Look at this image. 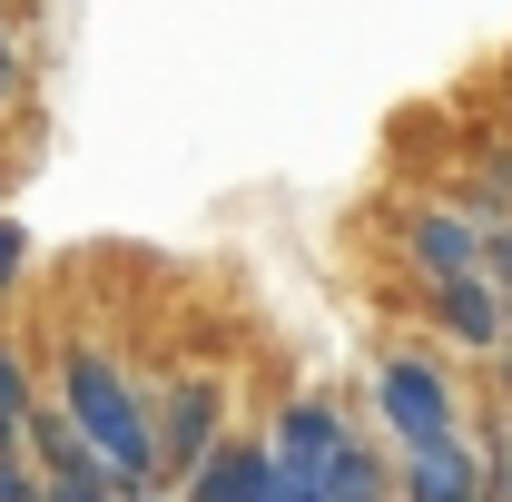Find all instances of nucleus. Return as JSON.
<instances>
[{
	"mask_svg": "<svg viewBox=\"0 0 512 502\" xmlns=\"http://www.w3.org/2000/svg\"><path fill=\"white\" fill-rule=\"evenodd\" d=\"M20 276H30V227H20V217H0V306L20 296Z\"/></svg>",
	"mask_w": 512,
	"mask_h": 502,
	"instance_id": "11",
	"label": "nucleus"
},
{
	"mask_svg": "<svg viewBox=\"0 0 512 502\" xmlns=\"http://www.w3.org/2000/svg\"><path fill=\"white\" fill-rule=\"evenodd\" d=\"M20 99H30V50H20V20L0 10V119H10Z\"/></svg>",
	"mask_w": 512,
	"mask_h": 502,
	"instance_id": "10",
	"label": "nucleus"
},
{
	"mask_svg": "<svg viewBox=\"0 0 512 502\" xmlns=\"http://www.w3.org/2000/svg\"><path fill=\"white\" fill-rule=\"evenodd\" d=\"M345 434H355V414H345L335 394H286V404L266 414V463H276V483H286V493H325V463H335Z\"/></svg>",
	"mask_w": 512,
	"mask_h": 502,
	"instance_id": "4",
	"label": "nucleus"
},
{
	"mask_svg": "<svg viewBox=\"0 0 512 502\" xmlns=\"http://www.w3.org/2000/svg\"><path fill=\"white\" fill-rule=\"evenodd\" d=\"M365 424L394 453H414V443L463 434L473 424V394L453 375V355H434V345H384L375 365H365Z\"/></svg>",
	"mask_w": 512,
	"mask_h": 502,
	"instance_id": "2",
	"label": "nucleus"
},
{
	"mask_svg": "<svg viewBox=\"0 0 512 502\" xmlns=\"http://www.w3.org/2000/svg\"><path fill=\"white\" fill-rule=\"evenodd\" d=\"M40 394L79 424V443L99 453V473L119 493H158V404H148V375L128 365L109 335H60Z\"/></svg>",
	"mask_w": 512,
	"mask_h": 502,
	"instance_id": "1",
	"label": "nucleus"
},
{
	"mask_svg": "<svg viewBox=\"0 0 512 502\" xmlns=\"http://www.w3.org/2000/svg\"><path fill=\"white\" fill-rule=\"evenodd\" d=\"M394 256L414 266V286H453V276H483V217H463L453 197H424L394 217Z\"/></svg>",
	"mask_w": 512,
	"mask_h": 502,
	"instance_id": "5",
	"label": "nucleus"
},
{
	"mask_svg": "<svg viewBox=\"0 0 512 502\" xmlns=\"http://www.w3.org/2000/svg\"><path fill=\"white\" fill-rule=\"evenodd\" d=\"M394 502H493V463H483L473 424H463V434H444V443L394 453Z\"/></svg>",
	"mask_w": 512,
	"mask_h": 502,
	"instance_id": "6",
	"label": "nucleus"
},
{
	"mask_svg": "<svg viewBox=\"0 0 512 502\" xmlns=\"http://www.w3.org/2000/svg\"><path fill=\"white\" fill-rule=\"evenodd\" d=\"M325 502H394V443L355 414V434L335 443V463H325Z\"/></svg>",
	"mask_w": 512,
	"mask_h": 502,
	"instance_id": "8",
	"label": "nucleus"
},
{
	"mask_svg": "<svg viewBox=\"0 0 512 502\" xmlns=\"http://www.w3.org/2000/svg\"><path fill=\"white\" fill-rule=\"evenodd\" d=\"M148 404H158V483H188L197 463L237 434V424H227V414H237V404H227V375H207V365L148 384Z\"/></svg>",
	"mask_w": 512,
	"mask_h": 502,
	"instance_id": "3",
	"label": "nucleus"
},
{
	"mask_svg": "<svg viewBox=\"0 0 512 502\" xmlns=\"http://www.w3.org/2000/svg\"><path fill=\"white\" fill-rule=\"evenodd\" d=\"M30 394H40V384H30V365H20V345L0 335V434H20V414H30Z\"/></svg>",
	"mask_w": 512,
	"mask_h": 502,
	"instance_id": "9",
	"label": "nucleus"
},
{
	"mask_svg": "<svg viewBox=\"0 0 512 502\" xmlns=\"http://www.w3.org/2000/svg\"><path fill=\"white\" fill-rule=\"evenodd\" d=\"M424 325L444 335L463 365H493V355H503L512 306L493 296V276H453V286H424Z\"/></svg>",
	"mask_w": 512,
	"mask_h": 502,
	"instance_id": "7",
	"label": "nucleus"
}]
</instances>
